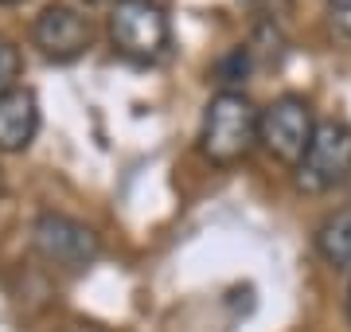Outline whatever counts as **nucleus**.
I'll use <instances>...</instances> for the list:
<instances>
[{
    "label": "nucleus",
    "instance_id": "11",
    "mask_svg": "<svg viewBox=\"0 0 351 332\" xmlns=\"http://www.w3.org/2000/svg\"><path fill=\"white\" fill-rule=\"evenodd\" d=\"M86 4H106V0H86ZM113 4H121V0H113Z\"/></svg>",
    "mask_w": 351,
    "mask_h": 332
},
{
    "label": "nucleus",
    "instance_id": "6",
    "mask_svg": "<svg viewBox=\"0 0 351 332\" xmlns=\"http://www.w3.org/2000/svg\"><path fill=\"white\" fill-rule=\"evenodd\" d=\"M32 43H36L39 55L51 59V63H75V59H82L90 51L94 27L71 4H47L36 16V24H32Z\"/></svg>",
    "mask_w": 351,
    "mask_h": 332
},
{
    "label": "nucleus",
    "instance_id": "5",
    "mask_svg": "<svg viewBox=\"0 0 351 332\" xmlns=\"http://www.w3.org/2000/svg\"><path fill=\"white\" fill-rule=\"evenodd\" d=\"M32 246L39 250L43 262H51L59 270H86L101 254V243L94 235V227L78 223L71 215H55V211H43L32 223Z\"/></svg>",
    "mask_w": 351,
    "mask_h": 332
},
{
    "label": "nucleus",
    "instance_id": "9",
    "mask_svg": "<svg viewBox=\"0 0 351 332\" xmlns=\"http://www.w3.org/2000/svg\"><path fill=\"white\" fill-rule=\"evenodd\" d=\"M16 78H20V51L8 39H0V98L16 90Z\"/></svg>",
    "mask_w": 351,
    "mask_h": 332
},
{
    "label": "nucleus",
    "instance_id": "10",
    "mask_svg": "<svg viewBox=\"0 0 351 332\" xmlns=\"http://www.w3.org/2000/svg\"><path fill=\"white\" fill-rule=\"evenodd\" d=\"M324 12H328V24H332L336 39L351 43V0H324Z\"/></svg>",
    "mask_w": 351,
    "mask_h": 332
},
{
    "label": "nucleus",
    "instance_id": "4",
    "mask_svg": "<svg viewBox=\"0 0 351 332\" xmlns=\"http://www.w3.org/2000/svg\"><path fill=\"white\" fill-rule=\"evenodd\" d=\"M316 126H320V121L313 117L308 98H301V94H281V98H274V102L262 110L258 145H262L274 161L297 168L301 156L308 153V145H313Z\"/></svg>",
    "mask_w": 351,
    "mask_h": 332
},
{
    "label": "nucleus",
    "instance_id": "7",
    "mask_svg": "<svg viewBox=\"0 0 351 332\" xmlns=\"http://www.w3.org/2000/svg\"><path fill=\"white\" fill-rule=\"evenodd\" d=\"M39 133V98L16 86L0 98V153H24Z\"/></svg>",
    "mask_w": 351,
    "mask_h": 332
},
{
    "label": "nucleus",
    "instance_id": "1",
    "mask_svg": "<svg viewBox=\"0 0 351 332\" xmlns=\"http://www.w3.org/2000/svg\"><path fill=\"white\" fill-rule=\"evenodd\" d=\"M262 133V110L242 90H219L203 106L199 121V153L219 168H230L246 161Z\"/></svg>",
    "mask_w": 351,
    "mask_h": 332
},
{
    "label": "nucleus",
    "instance_id": "3",
    "mask_svg": "<svg viewBox=\"0 0 351 332\" xmlns=\"http://www.w3.org/2000/svg\"><path fill=\"white\" fill-rule=\"evenodd\" d=\"M293 180L304 195H324L351 180V126L339 117H324L313 133L308 153L293 168Z\"/></svg>",
    "mask_w": 351,
    "mask_h": 332
},
{
    "label": "nucleus",
    "instance_id": "2",
    "mask_svg": "<svg viewBox=\"0 0 351 332\" xmlns=\"http://www.w3.org/2000/svg\"><path fill=\"white\" fill-rule=\"evenodd\" d=\"M110 39L129 63H156L172 43V24L156 0H121L110 12Z\"/></svg>",
    "mask_w": 351,
    "mask_h": 332
},
{
    "label": "nucleus",
    "instance_id": "12",
    "mask_svg": "<svg viewBox=\"0 0 351 332\" xmlns=\"http://www.w3.org/2000/svg\"><path fill=\"white\" fill-rule=\"evenodd\" d=\"M348 317H351V285H348Z\"/></svg>",
    "mask_w": 351,
    "mask_h": 332
},
{
    "label": "nucleus",
    "instance_id": "13",
    "mask_svg": "<svg viewBox=\"0 0 351 332\" xmlns=\"http://www.w3.org/2000/svg\"><path fill=\"white\" fill-rule=\"evenodd\" d=\"M0 4H20V0H0Z\"/></svg>",
    "mask_w": 351,
    "mask_h": 332
},
{
    "label": "nucleus",
    "instance_id": "8",
    "mask_svg": "<svg viewBox=\"0 0 351 332\" xmlns=\"http://www.w3.org/2000/svg\"><path fill=\"white\" fill-rule=\"evenodd\" d=\"M316 250L328 266L348 270L351 266V204L328 211L324 223L316 227Z\"/></svg>",
    "mask_w": 351,
    "mask_h": 332
}]
</instances>
